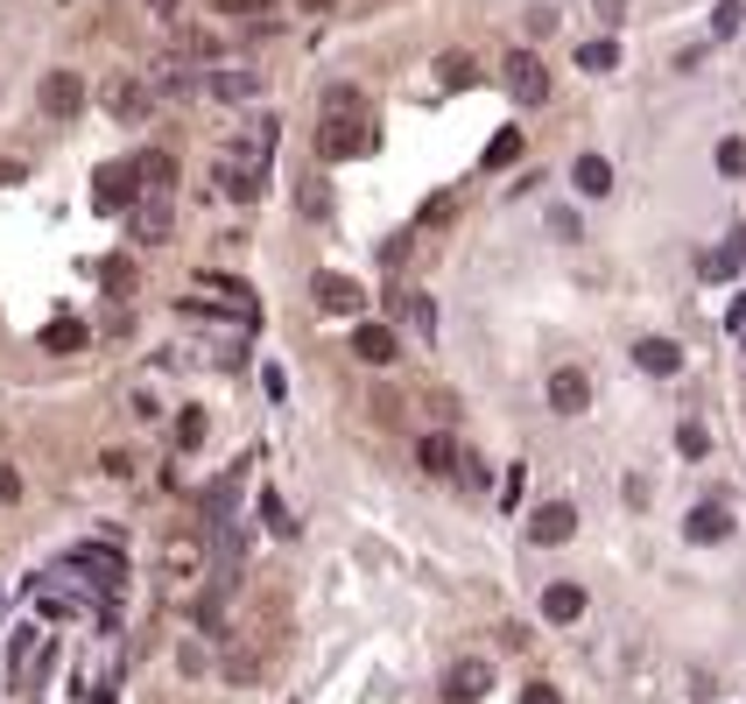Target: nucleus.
I'll use <instances>...</instances> for the list:
<instances>
[{
    "label": "nucleus",
    "instance_id": "nucleus-40",
    "mask_svg": "<svg viewBox=\"0 0 746 704\" xmlns=\"http://www.w3.org/2000/svg\"><path fill=\"white\" fill-rule=\"evenodd\" d=\"M549 226H557V239H577V212H563V205H557V212H549Z\"/></svg>",
    "mask_w": 746,
    "mask_h": 704
},
{
    "label": "nucleus",
    "instance_id": "nucleus-44",
    "mask_svg": "<svg viewBox=\"0 0 746 704\" xmlns=\"http://www.w3.org/2000/svg\"><path fill=\"white\" fill-rule=\"evenodd\" d=\"M148 8H156V14H176V0H148Z\"/></svg>",
    "mask_w": 746,
    "mask_h": 704
},
{
    "label": "nucleus",
    "instance_id": "nucleus-16",
    "mask_svg": "<svg viewBox=\"0 0 746 704\" xmlns=\"http://www.w3.org/2000/svg\"><path fill=\"white\" fill-rule=\"evenodd\" d=\"M571 184H577V198H606V190H613V162H606V156H577Z\"/></svg>",
    "mask_w": 746,
    "mask_h": 704
},
{
    "label": "nucleus",
    "instance_id": "nucleus-33",
    "mask_svg": "<svg viewBox=\"0 0 746 704\" xmlns=\"http://www.w3.org/2000/svg\"><path fill=\"white\" fill-rule=\"evenodd\" d=\"M739 22H746L739 0H719V22H711V36H739Z\"/></svg>",
    "mask_w": 746,
    "mask_h": 704
},
{
    "label": "nucleus",
    "instance_id": "nucleus-38",
    "mask_svg": "<svg viewBox=\"0 0 746 704\" xmlns=\"http://www.w3.org/2000/svg\"><path fill=\"white\" fill-rule=\"evenodd\" d=\"M451 212H458V198H430V205H423V226H444Z\"/></svg>",
    "mask_w": 746,
    "mask_h": 704
},
{
    "label": "nucleus",
    "instance_id": "nucleus-36",
    "mask_svg": "<svg viewBox=\"0 0 746 704\" xmlns=\"http://www.w3.org/2000/svg\"><path fill=\"white\" fill-rule=\"evenodd\" d=\"M14 501H22V479H14V466L0 458V507H14Z\"/></svg>",
    "mask_w": 746,
    "mask_h": 704
},
{
    "label": "nucleus",
    "instance_id": "nucleus-10",
    "mask_svg": "<svg viewBox=\"0 0 746 704\" xmlns=\"http://www.w3.org/2000/svg\"><path fill=\"white\" fill-rule=\"evenodd\" d=\"M549 409H557V416H585L592 409V381L577 367H557V373H549Z\"/></svg>",
    "mask_w": 746,
    "mask_h": 704
},
{
    "label": "nucleus",
    "instance_id": "nucleus-18",
    "mask_svg": "<svg viewBox=\"0 0 746 704\" xmlns=\"http://www.w3.org/2000/svg\"><path fill=\"white\" fill-rule=\"evenodd\" d=\"M577 613H585V585H549V592H543V620L571 627Z\"/></svg>",
    "mask_w": 746,
    "mask_h": 704
},
{
    "label": "nucleus",
    "instance_id": "nucleus-1",
    "mask_svg": "<svg viewBox=\"0 0 746 704\" xmlns=\"http://www.w3.org/2000/svg\"><path fill=\"white\" fill-rule=\"evenodd\" d=\"M373 156V120L366 113H332L318 127V162H360Z\"/></svg>",
    "mask_w": 746,
    "mask_h": 704
},
{
    "label": "nucleus",
    "instance_id": "nucleus-27",
    "mask_svg": "<svg viewBox=\"0 0 746 704\" xmlns=\"http://www.w3.org/2000/svg\"><path fill=\"white\" fill-rule=\"evenodd\" d=\"M324 113H366V92L360 85H332V92H324Z\"/></svg>",
    "mask_w": 746,
    "mask_h": 704
},
{
    "label": "nucleus",
    "instance_id": "nucleus-15",
    "mask_svg": "<svg viewBox=\"0 0 746 704\" xmlns=\"http://www.w3.org/2000/svg\"><path fill=\"white\" fill-rule=\"evenodd\" d=\"M697 268H705V282H725V275H739V268H746V226H739L733 239H725V247H711V254H705Z\"/></svg>",
    "mask_w": 746,
    "mask_h": 704
},
{
    "label": "nucleus",
    "instance_id": "nucleus-8",
    "mask_svg": "<svg viewBox=\"0 0 746 704\" xmlns=\"http://www.w3.org/2000/svg\"><path fill=\"white\" fill-rule=\"evenodd\" d=\"M127 170H134V184H141L148 198H170V190H176V156H170V148H148V156L127 162Z\"/></svg>",
    "mask_w": 746,
    "mask_h": 704
},
{
    "label": "nucleus",
    "instance_id": "nucleus-3",
    "mask_svg": "<svg viewBox=\"0 0 746 704\" xmlns=\"http://www.w3.org/2000/svg\"><path fill=\"white\" fill-rule=\"evenodd\" d=\"M500 85H507V99H514V107H535V99H549V71H543V57H535V50H507Z\"/></svg>",
    "mask_w": 746,
    "mask_h": 704
},
{
    "label": "nucleus",
    "instance_id": "nucleus-5",
    "mask_svg": "<svg viewBox=\"0 0 746 704\" xmlns=\"http://www.w3.org/2000/svg\"><path fill=\"white\" fill-rule=\"evenodd\" d=\"M36 99H42V113H50V120H78L85 113V78H78V71H50Z\"/></svg>",
    "mask_w": 746,
    "mask_h": 704
},
{
    "label": "nucleus",
    "instance_id": "nucleus-4",
    "mask_svg": "<svg viewBox=\"0 0 746 704\" xmlns=\"http://www.w3.org/2000/svg\"><path fill=\"white\" fill-rule=\"evenodd\" d=\"M486 691H494V663H486V655H458V663L444 669V697L451 704H480Z\"/></svg>",
    "mask_w": 746,
    "mask_h": 704
},
{
    "label": "nucleus",
    "instance_id": "nucleus-29",
    "mask_svg": "<svg viewBox=\"0 0 746 704\" xmlns=\"http://www.w3.org/2000/svg\"><path fill=\"white\" fill-rule=\"evenodd\" d=\"M176 444H184V452H198V444H204V409H184V416H176Z\"/></svg>",
    "mask_w": 746,
    "mask_h": 704
},
{
    "label": "nucleus",
    "instance_id": "nucleus-14",
    "mask_svg": "<svg viewBox=\"0 0 746 704\" xmlns=\"http://www.w3.org/2000/svg\"><path fill=\"white\" fill-rule=\"evenodd\" d=\"M352 353H360L366 367H395V324H360V332H352Z\"/></svg>",
    "mask_w": 746,
    "mask_h": 704
},
{
    "label": "nucleus",
    "instance_id": "nucleus-30",
    "mask_svg": "<svg viewBox=\"0 0 746 704\" xmlns=\"http://www.w3.org/2000/svg\"><path fill=\"white\" fill-rule=\"evenodd\" d=\"M676 452H683V458H705V452H711V430H705V423H683V430H676Z\"/></svg>",
    "mask_w": 746,
    "mask_h": 704
},
{
    "label": "nucleus",
    "instance_id": "nucleus-28",
    "mask_svg": "<svg viewBox=\"0 0 746 704\" xmlns=\"http://www.w3.org/2000/svg\"><path fill=\"white\" fill-rule=\"evenodd\" d=\"M99 282H107L113 296H134V261H99Z\"/></svg>",
    "mask_w": 746,
    "mask_h": 704
},
{
    "label": "nucleus",
    "instance_id": "nucleus-37",
    "mask_svg": "<svg viewBox=\"0 0 746 704\" xmlns=\"http://www.w3.org/2000/svg\"><path fill=\"white\" fill-rule=\"evenodd\" d=\"M549 28H557V8H529V36H535V42H543V36H549Z\"/></svg>",
    "mask_w": 746,
    "mask_h": 704
},
{
    "label": "nucleus",
    "instance_id": "nucleus-41",
    "mask_svg": "<svg viewBox=\"0 0 746 704\" xmlns=\"http://www.w3.org/2000/svg\"><path fill=\"white\" fill-rule=\"evenodd\" d=\"M521 704H563V697L549 691V683H529V691H521Z\"/></svg>",
    "mask_w": 746,
    "mask_h": 704
},
{
    "label": "nucleus",
    "instance_id": "nucleus-12",
    "mask_svg": "<svg viewBox=\"0 0 746 704\" xmlns=\"http://www.w3.org/2000/svg\"><path fill=\"white\" fill-rule=\"evenodd\" d=\"M99 99H107L113 120H141L148 113V85L141 78H107V92H99Z\"/></svg>",
    "mask_w": 746,
    "mask_h": 704
},
{
    "label": "nucleus",
    "instance_id": "nucleus-31",
    "mask_svg": "<svg viewBox=\"0 0 746 704\" xmlns=\"http://www.w3.org/2000/svg\"><path fill=\"white\" fill-rule=\"evenodd\" d=\"M437 71H444V85H472V78H480V71H472V57H465V50H451V57H444Z\"/></svg>",
    "mask_w": 746,
    "mask_h": 704
},
{
    "label": "nucleus",
    "instance_id": "nucleus-25",
    "mask_svg": "<svg viewBox=\"0 0 746 704\" xmlns=\"http://www.w3.org/2000/svg\"><path fill=\"white\" fill-rule=\"evenodd\" d=\"M212 92L219 99H253L261 92V71H212Z\"/></svg>",
    "mask_w": 746,
    "mask_h": 704
},
{
    "label": "nucleus",
    "instance_id": "nucleus-42",
    "mask_svg": "<svg viewBox=\"0 0 746 704\" xmlns=\"http://www.w3.org/2000/svg\"><path fill=\"white\" fill-rule=\"evenodd\" d=\"M22 176H28L22 162H0V184H22Z\"/></svg>",
    "mask_w": 746,
    "mask_h": 704
},
{
    "label": "nucleus",
    "instance_id": "nucleus-19",
    "mask_svg": "<svg viewBox=\"0 0 746 704\" xmlns=\"http://www.w3.org/2000/svg\"><path fill=\"white\" fill-rule=\"evenodd\" d=\"M634 367H641V373H683V353L669 346V338H641V346H634Z\"/></svg>",
    "mask_w": 746,
    "mask_h": 704
},
{
    "label": "nucleus",
    "instance_id": "nucleus-24",
    "mask_svg": "<svg viewBox=\"0 0 746 704\" xmlns=\"http://www.w3.org/2000/svg\"><path fill=\"white\" fill-rule=\"evenodd\" d=\"M620 64V42L613 36H592L585 50H577V71H592V78H599V71H613Z\"/></svg>",
    "mask_w": 746,
    "mask_h": 704
},
{
    "label": "nucleus",
    "instance_id": "nucleus-26",
    "mask_svg": "<svg viewBox=\"0 0 746 704\" xmlns=\"http://www.w3.org/2000/svg\"><path fill=\"white\" fill-rule=\"evenodd\" d=\"M507 162H521V127H500L486 141V170H507Z\"/></svg>",
    "mask_w": 746,
    "mask_h": 704
},
{
    "label": "nucleus",
    "instance_id": "nucleus-43",
    "mask_svg": "<svg viewBox=\"0 0 746 704\" xmlns=\"http://www.w3.org/2000/svg\"><path fill=\"white\" fill-rule=\"evenodd\" d=\"M296 8H303V14H332L338 0H296Z\"/></svg>",
    "mask_w": 746,
    "mask_h": 704
},
{
    "label": "nucleus",
    "instance_id": "nucleus-32",
    "mask_svg": "<svg viewBox=\"0 0 746 704\" xmlns=\"http://www.w3.org/2000/svg\"><path fill=\"white\" fill-rule=\"evenodd\" d=\"M261 521H268V529H275V535H296V521H289V507H282V501H275V493H261Z\"/></svg>",
    "mask_w": 746,
    "mask_h": 704
},
{
    "label": "nucleus",
    "instance_id": "nucleus-17",
    "mask_svg": "<svg viewBox=\"0 0 746 704\" xmlns=\"http://www.w3.org/2000/svg\"><path fill=\"white\" fill-rule=\"evenodd\" d=\"M127 212H134V239H148V247H162V239H170V205H162V198L127 205Z\"/></svg>",
    "mask_w": 746,
    "mask_h": 704
},
{
    "label": "nucleus",
    "instance_id": "nucleus-13",
    "mask_svg": "<svg viewBox=\"0 0 746 704\" xmlns=\"http://www.w3.org/2000/svg\"><path fill=\"white\" fill-rule=\"evenodd\" d=\"M387 304H395V318H401V324H415L423 338H437V304H430L423 289H395Z\"/></svg>",
    "mask_w": 746,
    "mask_h": 704
},
{
    "label": "nucleus",
    "instance_id": "nucleus-20",
    "mask_svg": "<svg viewBox=\"0 0 746 704\" xmlns=\"http://www.w3.org/2000/svg\"><path fill=\"white\" fill-rule=\"evenodd\" d=\"M415 458H423V472H437V479H444V472H458V444L444 437V430H430V437L415 444Z\"/></svg>",
    "mask_w": 746,
    "mask_h": 704
},
{
    "label": "nucleus",
    "instance_id": "nucleus-21",
    "mask_svg": "<svg viewBox=\"0 0 746 704\" xmlns=\"http://www.w3.org/2000/svg\"><path fill=\"white\" fill-rule=\"evenodd\" d=\"M36 613H42V620H78L85 598L78 592H57V585H36Z\"/></svg>",
    "mask_w": 746,
    "mask_h": 704
},
{
    "label": "nucleus",
    "instance_id": "nucleus-34",
    "mask_svg": "<svg viewBox=\"0 0 746 704\" xmlns=\"http://www.w3.org/2000/svg\"><path fill=\"white\" fill-rule=\"evenodd\" d=\"M719 170L725 176H746V141H719Z\"/></svg>",
    "mask_w": 746,
    "mask_h": 704
},
{
    "label": "nucleus",
    "instance_id": "nucleus-7",
    "mask_svg": "<svg viewBox=\"0 0 746 704\" xmlns=\"http://www.w3.org/2000/svg\"><path fill=\"white\" fill-rule=\"evenodd\" d=\"M310 296H318V310H338V318H352V310L366 304V289L352 275H332V268H324V275H310Z\"/></svg>",
    "mask_w": 746,
    "mask_h": 704
},
{
    "label": "nucleus",
    "instance_id": "nucleus-6",
    "mask_svg": "<svg viewBox=\"0 0 746 704\" xmlns=\"http://www.w3.org/2000/svg\"><path fill=\"white\" fill-rule=\"evenodd\" d=\"M134 198H141V184H134L127 162H107V170L92 176V205H99V212H127Z\"/></svg>",
    "mask_w": 746,
    "mask_h": 704
},
{
    "label": "nucleus",
    "instance_id": "nucleus-23",
    "mask_svg": "<svg viewBox=\"0 0 746 704\" xmlns=\"http://www.w3.org/2000/svg\"><path fill=\"white\" fill-rule=\"evenodd\" d=\"M219 14H233V22H253V28H275V0H212Z\"/></svg>",
    "mask_w": 746,
    "mask_h": 704
},
{
    "label": "nucleus",
    "instance_id": "nucleus-11",
    "mask_svg": "<svg viewBox=\"0 0 746 704\" xmlns=\"http://www.w3.org/2000/svg\"><path fill=\"white\" fill-rule=\"evenodd\" d=\"M683 535H691V543H725V535H733V507H725V501H697L691 521H683Z\"/></svg>",
    "mask_w": 746,
    "mask_h": 704
},
{
    "label": "nucleus",
    "instance_id": "nucleus-2",
    "mask_svg": "<svg viewBox=\"0 0 746 704\" xmlns=\"http://www.w3.org/2000/svg\"><path fill=\"white\" fill-rule=\"evenodd\" d=\"M64 571H85L107 598L127 585V557H121L113 543H78V549H64Z\"/></svg>",
    "mask_w": 746,
    "mask_h": 704
},
{
    "label": "nucleus",
    "instance_id": "nucleus-22",
    "mask_svg": "<svg viewBox=\"0 0 746 704\" xmlns=\"http://www.w3.org/2000/svg\"><path fill=\"white\" fill-rule=\"evenodd\" d=\"M85 338H92V332H85L78 318H57L50 332H42V353H85Z\"/></svg>",
    "mask_w": 746,
    "mask_h": 704
},
{
    "label": "nucleus",
    "instance_id": "nucleus-39",
    "mask_svg": "<svg viewBox=\"0 0 746 704\" xmlns=\"http://www.w3.org/2000/svg\"><path fill=\"white\" fill-rule=\"evenodd\" d=\"M324 205H332V198H324V184H318V176H310V184H303V212H310V219H318V212H324Z\"/></svg>",
    "mask_w": 746,
    "mask_h": 704
},
{
    "label": "nucleus",
    "instance_id": "nucleus-9",
    "mask_svg": "<svg viewBox=\"0 0 746 704\" xmlns=\"http://www.w3.org/2000/svg\"><path fill=\"white\" fill-rule=\"evenodd\" d=\"M571 529H577L571 501H543V507L529 515V543H549V549H557V543H571Z\"/></svg>",
    "mask_w": 746,
    "mask_h": 704
},
{
    "label": "nucleus",
    "instance_id": "nucleus-35",
    "mask_svg": "<svg viewBox=\"0 0 746 704\" xmlns=\"http://www.w3.org/2000/svg\"><path fill=\"white\" fill-rule=\"evenodd\" d=\"M409 261V233H387V247H381V268H401Z\"/></svg>",
    "mask_w": 746,
    "mask_h": 704
}]
</instances>
